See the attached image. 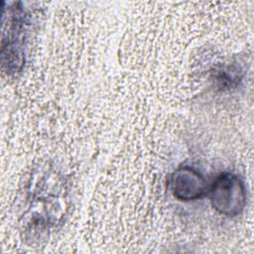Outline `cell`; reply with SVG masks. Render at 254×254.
Masks as SVG:
<instances>
[{"instance_id": "cell-3", "label": "cell", "mask_w": 254, "mask_h": 254, "mask_svg": "<svg viewBox=\"0 0 254 254\" xmlns=\"http://www.w3.org/2000/svg\"><path fill=\"white\" fill-rule=\"evenodd\" d=\"M208 196L212 207L228 217L240 214L246 205L245 185L232 173L219 174L208 190Z\"/></svg>"}, {"instance_id": "cell-5", "label": "cell", "mask_w": 254, "mask_h": 254, "mask_svg": "<svg viewBox=\"0 0 254 254\" xmlns=\"http://www.w3.org/2000/svg\"><path fill=\"white\" fill-rule=\"evenodd\" d=\"M242 77V69L236 64H225L214 72V79L221 88H231L238 84Z\"/></svg>"}, {"instance_id": "cell-2", "label": "cell", "mask_w": 254, "mask_h": 254, "mask_svg": "<svg viewBox=\"0 0 254 254\" xmlns=\"http://www.w3.org/2000/svg\"><path fill=\"white\" fill-rule=\"evenodd\" d=\"M28 16L21 2H14L3 9L1 62L8 73L19 71L24 64Z\"/></svg>"}, {"instance_id": "cell-4", "label": "cell", "mask_w": 254, "mask_h": 254, "mask_svg": "<svg viewBox=\"0 0 254 254\" xmlns=\"http://www.w3.org/2000/svg\"><path fill=\"white\" fill-rule=\"evenodd\" d=\"M170 189L173 195L183 201L195 200L202 197L206 190V183L202 175L191 167H181L171 176Z\"/></svg>"}, {"instance_id": "cell-1", "label": "cell", "mask_w": 254, "mask_h": 254, "mask_svg": "<svg viewBox=\"0 0 254 254\" xmlns=\"http://www.w3.org/2000/svg\"><path fill=\"white\" fill-rule=\"evenodd\" d=\"M51 176L44 175L41 181L28 190L29 211H35L30 220L32 229L45 231L64 214V187L61 178L56 174H53L51 183H49Z\"/></svg>"}]
</instances>
